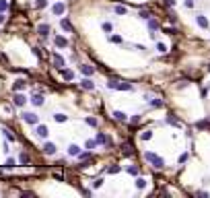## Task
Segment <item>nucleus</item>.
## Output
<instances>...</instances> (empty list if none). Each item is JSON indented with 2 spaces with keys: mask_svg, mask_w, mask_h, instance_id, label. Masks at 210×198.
<instances>
[{
  "mask_svg": "<svg viewBox=\"0 0 210 198\" xmlns=\"http://www.w3.org/2000/svg\"><path fill=\"white\" fill-rule=\"evenodd\" d=\"M148 29H150V31H157V29H161L159 21H155V19H148Z\"/></svg>",
  "mask_w": 210,
  "mask_h": 198,
  "instance_id": "nucleus-25",
  "label": "nucleus"
},
{
  "mask_svg": "<svg viewBox=\"0 0 210 198\" xmlns=\"http://www.w3.org/2000/svg\"><path fill=\"white\" fill-rule=\"evenodd\" d=\"M196 23H198V27L208 29V19H206L204 15H196Z\"/></svg>",
  "mask_w": 210,
  "mask_h": 198,
  "instance_id": "nucleus-11",
  "label": "nucleus"
},
{
  "mask_svg": "<svg viewBox=\"0 0 210 198\" xmlns=\"http://www.w3.org/2000/svg\"><path fill=\"white\" fill-rule=\"evenodd\" d=\"M68 155H70V157H78V155H80V147L70 145V147H68Z\"/></svg>",
  "mask_w": 210,
  "mask_h": 198,
  "instance_id": "nucleus-17",
  "label": "nucleus"
},
{
  "mask_svg": "<svg viewBox=\"0 0 210 198\" xmlns=\"http://www.w3.org/2000/svg\"><path fill=\"white\" fill-rule=\"evenodd\" d=\"M93 186H95V188H101V186H103V180H101V178L95 180V184H93Z\"/></svg>",
  "mask_w": 210,
  "mask_h": 198,
  "instance_id": "nucleus-48",
  "label": "nucleus"
},
{
  "mask_svg": "<svg viewBox=\"0 0 210 198\" xmlns=\"http://www.w3.org/2000/svg\"><path fill=\"white\" fill-rule=\"evenodd\" d=\"M208 70H210V64H208Z\"/></svg>",
  "mask_w": 210,
  "mask_h": 198,
  "instance_id": "nucleus-53",
  "label": "nucleus"
},
{
  "mask_svg": "<svg viewBox=\"0 0 210 198\" xmlns=\"http://www.w3.org/2000/svg\"><path fill=\"white\" fill-rule=\"evenodd\" d=\"M54 178H56L58 182H64V180H66V178H64V173H60V171H56V173H54Z\"/></svg>",
  "mask_w": 210,
  "mask_h": 198,
  "instance_id": "nucleus-43",
  "label": "nucleus"
},
{
  "mask_svg": "<svg viewBox=\"0 0 210 198\" xmlns=\"http://www.w3.org/2000/svg\"><path fill=\"white\" fill-rule=\"evenodd\" d=\"M80 72H82L85 76H91L93 72H95V68H93L91 64H80Z\"/></svg>",
  "mask_w": 210,
  "mask_h": 198,
  "instance_id": "nucleus-13",
  "label": "nucleus"
},
{
  "mask_svg": "<svg viewBox=\"0 0 210 198\" xmlns=\"http://www.w3.org/2000/svg\"><path fill=\"white\" fill-rule=\"evenodd\" d=\"M43 101H45V99H43V95H39V93H35V95L31 97V103H33V105H37V107H41V105H43Z\"/></svg>",
  "mask_w": 210,
  "mask_h": 198,
  "instance_id": "nucleus-15",
  "label": "nucleus"
},
{
  "mask_svg": "<svg viewBox=\"0 0 210 198\" xmlns=\"http://www.w3.org/2000/svg\"><path fill=\"white\" fill-rule=\"evenodd\" d=\"M12 103H15L17 107H21V105H25V103H27V97H25V95H21V93L17 91V93H15V97H12Z\"/></svg>",
  "mask_w": 210,
  "mask_h": 198,
  "instance_id": "nucleus-6",
  "label": "nucleus"
},
{
  "mask_svg": "<svg viewBox=\"0 0 210 198\" xmlns=\"http://www.w3.org/2000/svg\"><path fill=\"white\" fill-rule=\"evenodd\" d=\"M35 6H37V8H45V6H48V0H37Z\"/></svg>",
  "mask_w": 210,
  "mask_h": 198,
  "instance_id": "nucleus-41",
  "label": "nucleus"
},
{
  "mask_svg": "<svg viewBox=\"0 0 210 198\" xmlns=\"http://www.w3.org/2000/svg\"><path fill=\"white\" fill-rule=\"evenodd\" d=\"M25 81H23V79H19V81H15V85H12V91H23V89H25Z\"/></svg>",
  "mask_w": 210,
  "mask_h": 198,
  "instance_id": "nucleus-18",
  "label": "nucleus"
},
{
  "mask_svg": "<svg viewBox=\"0 0 210 198\" xmlns=\"http://www.w3.org/2000/svg\"><path fill=\"white\" fill-rule=\"evenodd\" d=\"M41 149H43L45 155H56V145H54V142H45Z\"/></svg>",
  "mask_w": 210,
  "mask_h": 198,
  "instance_id": "nucleus-8",
  "label": "nucleus"
},
{
  "mask_svg": "<svg viewBox=\"0 0 210 198\" xmlns=\"http://www.w3.org/2000/svg\"><path fill=\"white\" fill-rule=\"evenodd\" d=\"M60 27H62L64 31H72V23H70L68 19H62V21H60Z\"/></svg>",
  "mask_w": 210,
  "mask_h": 198,
  "instance_id": "nucleus-22",
  "label": "nucleus"
},
{
  "mask_svg": "<svg viewBox=\"0 0 210 198\" xmlns=\"http://www.w3.org/2000/svg\"><path fill=\"white\" fill-rule=\"evenodd\" d=\"M109 41H111V43H124V39H122L120 35H109Z\"/></svg>",
  "mask_w": 210,
  "mask_h": 198,
  "instance_id": "nucleus-34",
  "label": "nucleus"
},
{
  "mask_svg": "<svg viewBox=\"0 0 210 198\" xmlns=\"http://www.w3.org/2000/svg\"><path fill=\"white\" fill-rule=\"evenodd\" d=\"M140 138H142V140H150V138H152V130H144Z\"/></svg>",
  "mask_w": 210,
  "mask_h": 198,
  "instance_id": "nucleus-33",
  "label": "nucleus"
},
{
  "mask_svg": "<svg viewBox=\"0 0 210 198\" xmlns=\"http://www.w3.org/2000/svg\"><path fill=\"white\" fill-rule=\"evenodd\" d=\"M4 19H6V17H4L2 13H0V23H4Z\"/></svg>",
  "mask_w": 210,
  "mask_h": 198,
  "instance_id": "nucleus-52",
  "label": "nucleus"
},
{
  "mask_svg": "<svg viewBox=\"0 0 210 198\" xmlns=\"http://www.w3.org/2000/svg\"><path fill=\"white\" fill-rule=\"evenodd\" d=\"M134 186H136L138 190H142V188H146V180H144V178H136Z\"/></svg>",
  "mask_w": 210,
  "mask_h": 198,
  "instance_id": "nucleus-24",
  "label": "nucleus"
},
{
  "mask_svg": "<svg viewBox=\"0 0 210 198\" xmlns=\"http://www.w3.org/2000/svg\"><path fill=\"white\" fill-rule=\"evenodd\" d=\"M78 159H80V161H89V159H91V151H87V153H80V155H78Z\"/></svg>",
  "mask_w": 210,
  "mask_h": 198,
  "instance_id": "nucleus-36",
  "label": "nucleus"
},
{
  "mask_svg": "<svg viewBox=\"0 0 210 198\" xmlns=\"http://www.w3.org/2000/svg\"><path fill=\"white\" fill-rule=\"evenodd\" d=\"M167 124H173V126H179V120H177V118H175L173 114H169V116H167Z\"/></svg>",
  "mask_w": 210,
  "mask_h": 198,
  "instance_id": "nucleus-30",
  "label": "nucleus"
},
{
  "mask_svg": "<svg viewBox=\"0 0 210 198\" xmlns=\"http://www.w3.org/2000/svg\"><path fill=\"white\" fill-rule=\"evenodd\" d=\"M163 33H167V35H177V29H175V27H163Z\"/></svg>",
  "mask_w": 210,
  "mask_h": 198,
  "instance_id": "nucleus-31",
  "label": "nucleus"
},
{
  "mask_svg": "<svg viewBox=\"0 0 210 198\" xmlns=\"http://www.w3.org/2000/svg\"><path fill=\"white\" fill-rule=\"evenodd\" d=\"M19 163H21V165H31V155L23 151L21 155H19Z\"/></svg>",
  "mask_w": 210,
  "mask_h": 198,
  "instance_id": "nucleus-9",
  "label": "nucleus"
},
{
  "mask_svg": "<svg viewBox=\"0 0 210 198\" xmlns=\"http://www.w3.org/2000/svg\"><path fill=\"white\" fill-rule=\"evenodd\" d=\"M97 142H99V145H105V147H113L111 138H109L107 134H103V132H99V134H97Z\"/></svg>",
  "mask_w": 210,
  "mask_h": 198,
  "instance_id": "nucleus-5",
  "label": "nucleus"
},
{
  "mask_svg": "<svg viewBox=\"0 0 210 198\" xmlns=\"http://www.w3.org/2000/svg\"><path fill=\"white\" fill-rule=\"evenodd\" d=\"M144 159H146L155 169H163V167H165V161H163V157L155 155V153H150V151H146V153H144Z\"/></svg>",
  "mask_w": 210,
  "mask_h": 198,
  "instance_id": "nucleus-1",
  "label": "nucleus"
},
{
  "mask_svg": "<svg viewBox=\"0 0 210 198\" xmlns=\"http://www.w3.org/2000/svg\"><path fill=\"white\" fill-rule=\"evenodd\" d=\"M120 171V165H111L109 169H107V173H118Z\"/></svg>",
  "mask_w": 210,
  "mask_h": 198,
  "instance_id": "nucleus-44",
  "label": "nucleus"
},
{
  "mask_svg": "<svg viewBox=\"0 0 210 198\" xmlns=\"http://www.w3.org/2000/svg\"><path fill=\"white\" fill-rule=\"evenodd\" d=\"M138 17H140V19H142V21H148V19H150L152 15H150L148 10H138Z\"/></svg>",
  "mask_w": 210,
  "mask_h": 198,
  "instance_id": "nucleus-29",
  "label": "nucleus"
},
{
  "mask_svg": "<svg viewBox=\"0 0 210 198\" xmlns=\"http://www.w3.org/2000/svg\"><path fill=\"white\" fill-rule=\"evenodd\" d=\"M122 153H124V157H132V155H134L132 142H124V145H122Z\"/></svg>",
  "mask_w": 210,
  "mask_h": 198,
  "instance_id": "nucleus-7",
  "label": "nucleus"
},
{
  "mask_svg": "<svg viewBox=\"0 0 210 198\" xmlns=\"http://www.w3.org/2000/svg\"><path fill=\"white\" fill-rule=\"evenodd\" d=\"M113 10H115V15H120V17H124V15L128 13V8H126V6H122V4H118Z\"/></svg>",
  "mask_w": 210,
  "mask_h": 198,
  "instance_id": "nucleus-27",
  "label": "nucleus"
},
{
  "mask_svg": "<svg viewBox=\"0 0 210 198\" xmlns=\"http://www.w3.org/2000/svg\"><path fill=\"white\" fill-rule=\"evenodd\" d=\"M97 138H89L87 142H85V149H89V151H93V149H97Z\"/></svg>",
  "mask_w": 210,
  "mask_h": 198,
  "instance_id": "nucleus-20",
  "label": "nucleus"
},
{
  "mask_svg": "<svg viewBox=\"0 0 210 198\" xmlns=\"http://www.w3.org/2000/svg\"><path fill=\"white\" fill-rule=\"evenodd\" d=\"M188 157H190V155H188V153H183V155L179 157V163H185V161H188Z\"/></svg>",
  "mask_w": 210,
  "mask_h": 198,
  "instance_id": "nucleus-47",
  "label": "nucleus"
},
{
  "mask_svg": "<svg viewBox=\"0 0 210 198\" xmlns=\"http://www.w3.org/2000/svg\"><path fill=\"white\" fill-rule=\"evenodd\" d=\"M165 6H175V0H165Z\"/></svg>",
  "mask_w": 210,
  "mask_h": 198,
  "instance_id": "nucleus-51",
  "label": "nucleus"
},
{
  "mask_svg": "<svg viewBox=\"0 0 210 198\" xmlns=\"http://www.w3.org/2000/svg\"><path fill=\"white\" fill-rule=\"evenodd\" d=\"M80 87H82V89H87V91H93V89H95V83H93L91 79H82V81H80Z\"/></svg>",
  "mask_w": 210,
  "mask_h": 198,
  "instance_id": "nucleus-12",
  "label": "nucleus"
},
{
  "mask_svg": "<svg viewBox=\"0 0 210 198\" xmlns=\"http://www.w3.org/2000/svg\"><path fill=\"white\" fill-rule=\"evenodd\" d=\"M37 33H39V35H48V33H50V25H45V23L39 25V27H37Z\"/></svg>",
  "mask_w": 210,
  "mask_h": 198,
  "instance_id": "nucleus-26",
  "label": "nucleus"
},
{
  "mask_svg": "<svg viewBox=\"0 0 210 198\" xmlns=\"http://www.w3.org/2000/svg\"><path fill=\"white\" fill-rule=\"evenodd\" d=\"M15 165H17V161H15V159H10V157H8V159H6V163H4V167H6V169H12Z\"/></svg>",
  "mask_w": 210,
  "mask_h": 198,
  "instance_id": "nucleus-35",
  "label": "nucleus"
},
{
  "mask_svg": "<svg viewBox=\"0 0 210 198\" xmlns=\"http://www.w3.org/2000/svg\"><path fill=\"white\" fill-rule=\"evenodd\" d=\"M101 29H103V31H105V33H111V29H113V25H111V23H109V21H105V23H103V25H101Z\"/></svg>",
  "mask_w": 210,
  "mask_h": 198,
  "instance_id": "nucleus-32",
  "label": "nucleus"
},
{
  "mask_svg": "<svg viewBox=\"0 0 210 198\" xmlns=\"http://www.w3.org/2000/svg\"><path fill=\"white\" fill-rule=\"evenodd\" d=\"M107 87H109V89H118V91H132L134 89L130 83H118V81H109Z\"/></svg>",
  "mask_w": 210,
  "mask_h": 198,
  "instance_id": "nucleus-2",
  "label": "nucleus"
},
{
  "mask_svg": "<svg viewBox=\"0 0 210 198\" xmlns=\"http://www.w3.org/2000/svg\"><path fill=\"white\" fill-rule=\"evenodd\" d=\"M52 62H54V66H56L58 70H60V68H64V58H62L60 54H54V56H52Z\"/></svg>",
  "mask_w": 210,
  "mask_h": 198,
  "instance_id": "nucleus-10",
  "label": "nucleus"
},
{
  "mask_svg": "<svg viewBox=\"0 0 210 198\" xmlns=\"http://www.w3.org/2000/svg\"><path fill=\"white\" fill-rule=\"evenodd\" d=\"M196 128H200V130H210V122H208V120H200V122H196Z\"/></svg>",
  "mask_w": 210,
  "mask_h": 198,
  "instance_id": "nucleus-23",
  "label": "nucleus"
},
{
  "mask_svg": "<svg viewBox=\"0 0 210 198\" xmlns=\"http://www.w3.org/2000/svg\"><path fill=\"white\" fill-rule=\"evenodd\" d=\"M128 173H132V175H136V173H138V167H134V165H132V167H128Z\"/></svg>",
  "mask_w": 210,
  "mask_h": 198,
  "instance_id": "nucleus-46",
  "label": "nucleus"
},
{
  "mask_svg": "<svg viewBox=\"0 0 210 198\" xmlns=\"http://www.w3.org/2000/svg\"><path fill=\"white\" fill-rule=\"evenodd\" d=\"M54 120H56V122H66L68 118H66L64 114H54Z\"/></svg>",
  "mask_w": 210,
  "mask_h": 198,
  "instance_id": "nucleus-38",
  "label": "nucleus"
},
{
  "mask_svg": "<svg viewBox=\"0 0 210 198\" xmlns=\"http://www.w3.org/2000/svg\"><path fill=\"white\" fill-rule=\"evenodd\" d=\"M2 134H4V138H8L10 142H15V134H12V132H10V130H6V128H2Z\"/></svg>",
  "mask_w": 210,
  "mask_h": 198,
  "instance_id": "nucleus-28",
  "label": "nucleus"
},
{
  "mask_svg": "<svg viewBox=\"0 0 210 198\" xmlns=\"http://www.w3.org/2000/svg\"><path fill=\"white\" fill-rule=\"evenodd\" d=\"M157 52L165 54V52H167V46H165V43H157Z\"/></svg>",
  "mask_w": 210,
  "mask_h": 198,
  "instance_id": "nucleus-39",
  "label": "nucleus"
},
{
  "mask_svg": "<svg viewBox=\"0 0 210 198\" xmlns=\"http://www.w3.org/2000/svg\"><path fill=\"white\" fill-rule=\"evenodd\" d=\"M54 43H56V46H60V48H66V46H68V39L62 37V35H56V37H54Z\"/></svg>",
  "mask_w": 210,
  "mask_h": 198,
  "instance_id": "nucleus-16",
  "label": "nucleus"
},
{
  "mask_svg": "<svg viewBox=\"0 0 210 198\" xmlns=\"http://www.w3.org/2000/svg\"><path fill=\"white\" fill-rule=\"evenodd\" d=\"M140 120H142V116H140V114H136V116H132V120H130V122H132V124H138Z\"/></svg>",
  "mask_w": 210,
  "mask_h": 198,
  "instance_id": "nucleus-45",
  "label": "nucleus"
},
{
  "mask_svg": "<svg viewBox=\"0 0 210 198\" xmlns=\"http://www.w3.org/2000/svg\"><path fill=\"white\" fill-rule=\"evenodd\" d=\"M113 118L118 122H128V114H124V112H113Z\"/></svg>",
  "mask_w": 210,
  "mask_h": 198,
  "instance_id": "nucleus-21",
  "label": "nucleus"
},
{
  "mask_svg": "<svg viewBox=\"0 0 210 198\" xmlns=\"http://www.w3.org/2000/svg\"><path fill=\"white\" fill-rule=\"evenodd\" d=\"M150 105H152V107H163L165 103H163L161 99H150Z\"/></svg>",
  "mask_w": 210,
  "mask_h": 198,
  "instance_id": "nucleus-37",
  "label": "nucleus"
},
{
  "mask_svg": "<svg viewBox=\"0 0 210 198\" xmlns=\"http://www.w3.org/2000/svg\"><path fill=\"white\" fill-rule=\"evenodd\" d=\"M85 122H87L89 126H97V124H99V122H97L95 118H85Z\"/></svg>",
  "mask_w": 210,
  "mask_h": 198,
  "instance_id": "nucleus-42",
  "label": "nucleus"
},
{
  "mask_svg": "<svg viewBox=\"0 0 210 198\" xmlns=\"http://www.w3.org/2000/svg\"><path fill=\"white\" fill-rule=\"evenodd\" d=\"M196 196H202V198H208V192H204V190H200V192H196Z\"/></svg>",
  "mask_w": 210,
  "mask_h": 198,
  "instance_id": "nucleus-50",
  "label": "nucleus"
},
{
  "mask_svg": "<svg viewBox=\"0 0 210 198\" xmlns=\"http://www.w3.org/2000/svg\"><path fill=\"white\" fill-rule=\"evenodd\" d=\"M21 118H23V122H27V124H37V116L31 114V112H23Z\"/></svg>",
  "mask_w": 210,
  "mask_h": 198,
  "instance_id": "nucleus-4",
  "label": "nucleus"
},
{
  "mask_svg": "<svg viewBox=\"0 0 210 198\" xmlns=\"http://www.w3.org/2000/svg\"><path fill=\"white\" fill-rule=\"evenodd\" d=\"M60 74H62L66 81H72V79H74V72H72V70H66V68H60Z\"/></svg>",
  "mask_w": 210,
  "mask_h": 198,
  "instance_id": "nucleus-19",
  "label": "nucleus"
},
{
  "mask_svg": "<svg viewBox=\"0 0 210 198\" xmlns=\"http://www.w3.org/2000/svg\"><path fill=\"white\" fill-rule=\"evenodd\" d=\"M4 10H8V2L6 0H0V13H4Z\"/></svg>",
  "mask_w": 210,
  "mask_h": 198,
  "instance_id": "nucleus-40",
  "label": "nucleus"
},
{
  "mask_svg": "<svg viewBox=\"0 0 210 198\" xmlns=\"http://www.w3.org/2000/svg\"><path fill=\"white\" fill-rule=\"evenodd\" d=\"M185 6H188V8H194V0H185V2H183Z\"/></svg>",
  "mask_w": 210,
  "mask_h": 198,
  "instance_id": "nucleus-49",
  "label": "nucleus"
},
{
  "mask_svg": "<svg viewBox=\"0 0 210 198\" xmlns=\"http://www.w3.org/2000/svg\"><path fill=\"white\" fill-rule=\"evenodd\" d=\"M64 10H66V4H64V2H56V4L52 6V13H54V15H62Z\"/></svg>",
  "mask_w": 210,
  "mask_h": 198,
  "instance_id": "nucleus-14",
  "label": "nucleus"
},
{
  "mask_svg": "<svg viewBox=\"0 0 210 198\" xmlns=\"http://www.w3.org/2000/svg\"><path fill=\"white\" fill-rule=\"evenodd\" d=\"M35 132H37L39 138H48V134H50V130H48V126H45V124H37Z\"/></svg>",
  "mask_w": 210,
  "mask_h": 198,
  "instance_id": "nucleus-3",
  "label": "nucleus"
}]
</instances>
